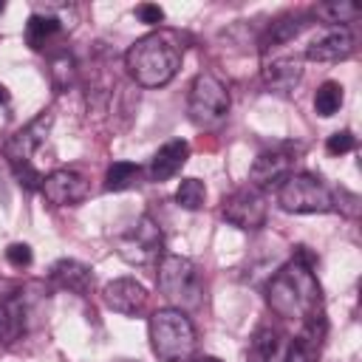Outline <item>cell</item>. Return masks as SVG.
Wrapping results in <instances>:
<instances>
[{
  "mask_svg": "<svg viewBox=\"0 0 362 362\" xmlns=\"http://www.w3.org/2000/svg\"><path fill=\"white\" fill-rule=\"evenodd\" d=\"M300 252L280 266L269 283H266V305L280 320H297L300 325L322 317V286L314 274L311 255L305 246H297Z\"/></svg>",
  "mask_w": 362,
  "mask_h": 362,
  "instance_id": "obj_1",
  "label": "cell"
},
{
  "mask_svg": "<svg viewBox=\"0 0 362 362\" xmlns=\"http://www.w3.org/2000/svg\"><path fill=\"white\" fill-rule=\"evenodd\" d=\"M136 17L147 25H158L164 20V8L156 6V3H141V6H136Z\"/></svg>",
  "mask_w": 362,
  "mask_h": 362,
  "instance_id": "obj_28",
  "label": "cell"
},
{
  "mask_svg": "<svg viewBox=\"0 0 362 362\" xmlns=\"http://www.w3.org/2000/svg\"><path fill=\"white\" fill-rule=\"evenodd\" d=\"M354 147H356V136H354L351 130H337V133H331V136H328V141H325V150H328L331 156L351 153Z\"/></svg>",
  "mask_w": 362,
  "mask_h": 362,
  "instance_id": "obj_26",
  "label": "cell"
},
{
  "mask_svg": "<svg viewBox=\"0 0 362 362\" xmlns=\"http://www.w3.org/2000/svg\"><path fill=\"white\" fill-rule=\"evenodd\" d=\"M286 354V337H280L274 328H257L252 334L246 362H283Z\"/></svg>",
  "mask_w": 362,
  "mask_h": 362,
  "instance_id": "obj_21",
  "label": "cell"
},
{
  "mask_svg": "<svg viewBox=\"0 0 362 362\" xmlns=\"http://www.w3.org/2000/svg\"><path fill=\"white\" fill-rule=\"evenodd\" d=\"M51 280L65 288V291H74V294H88L93 288V269L82 260H74V257H62L51 266Z\"/></svg>",
  "mask_w": 362,
  "mask_h": 362,
  "instance_id": "obj_17",
  "label": "cell"
},
{
  "mask_svg": "<svg viewBox=\"0 0 362 362\" xmlns=\"http://www.w3.org/2000/svg\"><path fill=\"white\" fill-rule=\"evenodd\" d=\"M204 201H206V187H204V181H201V178H181V184H178V189H175V204H178L181 209L195 212V209L204 206Z\"/></svg>",
  "mask_w": 362,
  "mask_h": 362,
  "instance_id": "obj_25",
  "label": "cell"
},
{
  "mask_svg": "<svg viewBox=\"0 0 362 362\" xmlns=\"http://www.w3.org/2000/svg\"><path fill=\"white\" fill-rule=\"evenodd\" d=\"M291 167H294V153L291 147H274V150H263L255 164L249 167V184L255 189H269V187H280L288 175H291Z\"/></svg>",
  "mask_w": 362,
  "mask_h": 362,
  "instance_id": "obj_11",
  "label": "cell"
},
{
  "mask_svg": "<svg viewBox=\"0 0 362 362\" xmlns=\"http://www.w3.org/2000/svg\"><path fill=\"white\" fill-rule=\"evenodd\" d=\"M51 124H54V113H51V110H42V113H40L37 119H31L25 127H20L14 136H8L6 144H3V156L8 158V167L31 164V156H34V150L48 139Z\"/></svg>",
  "mask_w": 362,
  "mask_h": 362,
  "instance_id": "obj_9",
  "label": "cell"
},
{
  "mask_svg": "<svg viewBox=\"0 0 362 362\" xmlns=\"http://www.w3.org/2000/svg\"><path fill=\"white\" fill-rule=\"evenodd\" d=\"M322 337H325V317H314V320L303 322L300 334L286 342L283 362H317Z\"/></svg>",
  "mask_w": 362,
  "mask_h": 362,
  "instance_id": "obj_14",
  "label": "cell"
},
{
  "mask_svg": "<svg viewBox=\"0 0 362 362\" xmlns=\"http://www.w3.org/2000/svg\"><path fill=\"white\" fill-rule=\"evenodd\" d=\"M359 14H362V8H359V6H354V3H348V0L320 3V6L314 8V17H320V20L331 23V25H345V23L356 20Z\"/></svg>",
  "mask_w": 362,
  "mask_h": 362,
  "instance_id": "obj_23",
  "label": "cell"
},
{
  "mask_svg": "<svg viewBox=\"0 0 362 362\" xmlns=\"http://www.w3.org/2000/svg\"><path fill=\"white\" fill-rule=\"evenodd\" d=\"M189 362H221V359H215V356H198V359H189Z\"/></svg>",
  "mask_w": 362,
  "mask_h": 362,
  "instance_id": "obj_30",
  "label": "cell"
},
{
  "mask_svg": "<svg viewBox=\"0 0 362 362\" xmlns=\"http://www.w3.org/2000/svg\"><path fill=\"white\" fill-rule=\"evenodd\" d=\"M6 260H8L14 269H25V266H31V260H34L31 246H28V243H11V246L6 249Z\"/></svg>",
  "mask_w": 362,
  "mask_h": 362,
  "instance_id": "obj_27",
  "label": "cell"
},
{
  "mask_svg": "<svg viewBox=\"0 0 362 362\" xmlns=\"http://www.w3.org/2000/svg\"><path fill=\"white\" fill-rule=\"evenodd\" d=\"M68 6H54V8H45V11H34L25 23V42L34 48V51H45L54 40L62 37V31L68 28L59 17V11H65Z\"/></svg>",
  "mask_w": 362,
  "mask_h": 362,
  "instance_id": "obj_15",
  "label": "cell"
},
{
  "mask_svg": "<svg viewBox=\"0 0 362 362\" xmlns=\"http://www.w3.org/2000/svg\"><path fill=\"white\" fill-rule=\"evenodd\" d=\"M221 215H223L232 226H238V229H243V232H255V229H260V226L266 223L269 209H266L263 192L249 184V187L232 189V192L221 201Z\"/></svg>",
  "mask_w": 362,
  "mask_h": 362,
  "instance_id": "obj_8",
  "label": "cell"
},
{
  "mask_svg": "<svg viewBox=\"0 0 362 362\" xmlns=\"http://www.w3.org/2000/svg\"><path fill=\"white\" fill-rule=\"evenodd\" d=\"M25 334V303L20 294L0 300V345H14Z\"/></svg>",
  "mask_w": 362,
  "mask_h": 362,
  "instance_id": "obj_20",
  "label": "cell"
},
{
  "mask_svg": "<svg viewBox=\"0 0 362 362\" xmlns=\"http://www.w3.org/2000/svg\"><path fill=\"white\" fill-rule=\"evenodd\" d=\"M308 23H311V14H303V11H286V14L274 17L260 37V48L266 51V48H277V45L291 42L294 37H300L305 31Z\"/></svg>",
  "mask_w": 362,
  "mask_h": 362,
  "instance_id": "obj_18",
  "label": "cell"
},
{
  "mask_svg": "<svg viewBox=\"0 0 362 362\" xmlns=\"http://www.w3.org/2000/svg\"><path fill=\"white\" fill-rule=\"evenodd\" d=\"M342 99H345L342 85L334 82V79H328V82H322V85L317 88V93H314V110L328 119V116H334V113L342 107Z\"/></svg>",
  "mask_w": 362,
  "mask_h": 362,
  "instance_id": "obj_24",
  "label": "cell"
},
{
  "mask_svg": "<svg viewBox=\"0 0 362 362\" xmlns=\"http://www.w3.org/2000/svg\"><path fill=\"white\" fill-rule=\"evenodd\" d=\"M6 102H8V88L0 85V105H6Z\"/></svg>",
  "mask_w": 362,
  "mask_h": 362,
  "instance_id": "obj_29",
  "label": "cell"
},
{
  "mask_svg": "<svg viewBox=\"0 0 362 362\" xmlns=\"http://www.w3.org/2000/svg\"><path fill=\"white\" fill-rule=\"evenodd\" d=\"M226 113H229L226 85L209 71L198 74L189 85V119L198 127H215L226 119Z\"/></svg>",
  "mask_w": 362,
  "mask_h": 362,
  "instance_id": "obj_6",
  "label": "cell"
},
{
  "mask_svg": "<svg viewBox=\"0 0 362 362\" xmlns=\"http://www.w3.org/2000/svg\"><path fill=\"white\" fill-rule=\"evenodd\" d=\"M3 8H6V6H3V3H0V11H3Z\"/></svg>",
  "mask_w": 362,
  "mask_h": 362,
  "instance_id": "obj_31",
  "label": "cell"
},
{
  "mask_svg": "<svg viewBox=\"0 0 362 362\" xmlns=\"http://www.w3.org/2000/svg\"><path fill=\"white\" fill-rule=\"evenodd\" d=\"M40 192H42L45 201H51L54 206H76V204H82V201L88 198L90 184H88V178H85L82 173L62 167V170H54V173H48V175L42 178Z\"/></svg>",
  "mask_w": 362,
  "mask_h": 362,
  "instance_id": "obj_10",
  "label": "cell"
},
{
  "mask_svg": "<svg viewBox=\"0 0 362 362\" xmlns=\"http://www.w3.org/2000/svg\"><path fill=\"white\" fill-rule=\"evenodd\" d=\"M300 79H303L300 57H277L263 65V82H266V88H272L277 93H291Z\"/></svg>",
  "mask_w": 362,
  "mask_h": 362,
  "instance_id": "obj_19",
  "label": "cell"
},
{
  "mask_svg": "<svg viewBox=\"0 0 362 362\" xmlns=\"http://www.w3.org/2000/svg\"><path fill=\"white\" fill-rule=\"evenodd\" d=\"M147 337L158 362H189L198 345V334L187 311H178L170 305L150 314Z\"/></svg>",
  "mask_w": 362,
  "mask_h": 362,
  "instance_id": "obj_3",
  "label": "cell"
},
{
  "mask_svg": "<svg viewBox=\"0 0 362 362\" xmlns=\"http://www.w3.org/2000/svg\"><path fill=\"white\" fill-rule=\"evenodd\" d=\"M181 59H184V51L178 40L167 31L144 34L124 51V68L133 76V82L141 88L167 85L178 74Z\"/></svg>",
  "mask_w": 362,
  "mask_h": 362,
  "instance_id": "obj_2",
  "label": "cell"
},
{
  "mask_svg": "<svg viewBox=\"0 0 362 362\" xmlns=\"http://www.w3.org/2000/svg\"><path fill=\"white\" fill-rule=\"evenodd\" d=\"M277 204L286 212L294 215H311V212H331L334 209V192L325 187L322 178L311 173H291L277 187Z\"/></svg>",
  "mask_w": 362,
  "mask_h": 362,
  "instance_id": "obj_5",
  "label": "cell"
},
{
  "mask_svg": "<svg viewBox=\"0 0 362 362\" xmlns=\"http://www.w3.org/2000/svg\"><path fill=\"white\" fill-rule=\"evenodd\" d=\"M147 297H150L147 288L133 277H116L102 288L105 305L113 308L116 314H124V317H139L147 305Z\"/></svg>",
  "mask_w": 362,
  "mask_h": 362,
  "instance_id": "obj_12",
  "label": "cell"
},
{
  "mask_svg": "<svg viewBox=\"0 0 362 362\" xmlns=\"http://www.w3.org/2000/svg\"><path fill=\"white\" fill-rule=\"evenodd\" d=\"M141 178V167L133 164V161H113L105 173V189L107 192H122V189H130L136 187Z\"/></svg>",
  "mask_w": 362,
  "mask_h": 362,
  "instance_id": "obj_22",
  "label": "cell"
},
{
  "mask_svg": "<svg viewBox=\"0 0 362 362\" xmlns=\"http://www.w3.org/2000/svg\"><path fill=\"white\" fill-rule=\"evenodd\" d=\"M189 158V141L184 139H173L167 144H161L156 150V156L150 158V167H147V175L150 181H170L175 173H181V167L187 164Z\"/></svg>",
  "mask_w": 362,
  "mask_h": 362,
  "instance_id": "obj_16",
  "label": "cell"
},
{
  "mask_svg": "<svg viewBox=\"0 0 362 362\" xmlns=\"http://www.w3.org/2000/svg\"><path fill=\"white\" fill-rule=\"evenodd\" d=\"M161 249H164V235H161V226L150 218V215H141L136 218L119 238H116V252L133 263V266H147V263H156L161 257Z\"/></svg>",
  "mask_w": 362,
  "mask_h": 362,
  "instance_id": "obj_7",
  "label": "cell"
},
{
  "mask_svg": "<svg viewBox=\"0 0 362 362\" xmlns=\"http://www.w3.org/2000/svg\"><path fill=\"white\" fill-rule=\"evenodd\" d=\"M354 54V34L348 25H331L320 40L305 48V59L311 62H339Z\"/></svg>",
  "mask_w": 362,
  "mask_h": 362,
  "instance_id": "obj_13",
  "label": "cell"
},
{
  "mask_svg": "<svg viewBox=\"0 0 362 362\" xmlns=\"http://www.w3.org/2000/svg\"><path fill=\"white\" fill-rule=\"evenodd\" d=\"M158 291L170 303V308L189 311L204 300V272L195 260L181 255H164L158 260Z\"/></svg>",
  "mask_w": 362,
  "mask_h": 362,
  "instance_id": "obj_4",
  "label": "cell"
}]
</instances>
